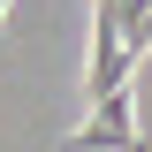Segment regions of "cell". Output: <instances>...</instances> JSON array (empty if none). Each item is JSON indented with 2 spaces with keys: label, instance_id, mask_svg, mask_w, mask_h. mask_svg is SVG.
<instances>
[{
  "label": "cell",
  "instance_id": "obj_1",
  "mask_svg": "<svg viewBox=\"0 0 152 152\" xmlns=\"http://www.w3.org/2000/svg\"><path fill=\"white\" fill-rule=\"evenodd\" d=\"M61 152H145V129H137V91L99 99V107H91V122L61 137Z\"/></svg>",
  "mask_w": 152,
  "mask_h": 152
}]
</instances>
